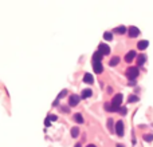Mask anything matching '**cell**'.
Masks as SVG:
<instances>
[{
  "label": "cell",
  "instance_id": "cell-1",
  "mask_svg": "<svg viewBox=\"0 0 153 147\" xmlns=\"http://www.w3.org/2000/svg\"><path fill=\"white\" fill-rule=\"evenodd\" d=\"M91 66H93V70H94L95 74H102L104 71V66H102V55L99 52H94L91 58Z\"/></svg>",
  "mask_w": 153,
  "mask_h": 147
},
{
  "label": "cell",
  "instance_id": "cell-2",
  "mask_svg": "<svg viewBox=\"0 0 153 147\" xmlns=\"http://www.w3.org/2000/svg\"><path fill=\"white\" fill-rule=\"evenodd\" d=\"M138 74H140L138 67H129L128 70H126V72H125L126 78H128L129 80H134V79H137Z\"/></svg>",
  "mask_w": 153,
  "mask_h": 147
},
{
  "label": "cell",
  "instance_id": "cell-3",
  "mask_svg": "<svg viewBox=\"0 0 153 147\" xmlns=\"http://www.w3.org/2000/svg\"><path fill=\"white\" fill-rule=\"evenodd\" d=\"M98 52L104 56V55H109L110 54V47H109L108 44H105V43H101L98 45Z\"/></svg>",
  "mask_w": 153,
  "mask_h": 147
},
{
  "label": "cell",
  "instance_id": "cell-4",
  "mask_svg": "<svg viewBox=\"0 0 153 147\" xmlns=\"http://www.w3.org/2000/svg\"><path fill=\"white\" fill-rule=\"evenodd\" d=\"M79 99H81V96H78V95H75V94H73V95L69 98V106H70V107H75V106H78Z\"/></svg>",
  "mask_w": 153,
  "mask_h": 147
},
{
  "label": "cell",
  "instance_id": "cell-5",
  "mask_svg": "<svg viewBox=\"0 0 153 147\" xmlns=\"http://www.w3.org/2000/svg\"><path fill=\"white\" fill-rule=\"evenodd\" d=\"M115 134H117L118 136L124 135V122H122V120H118V122L115 123Z\"/></svg>",
  "mask_w": 153,
  "mask_h": 147
},
{
  "label": "cell",
  "instance_id": "cell-6",
  "mask_svg": "<svg viewBox=\"0 0 153 147\" xmlns=\"http://www.w3.org/2000/svg\"><path fill=\"white\" fill-rule=\"evenodd\" d=\"M128 34H129V36H130V38H137L140 35V29L137 27H129Z\"/></svg>",
  "mask_w": 153,
  "mask_h": 147
},
{
  "label": "cell",
  "instance_id": "cell-7",
  "mask_svg": "<svg viewBox=\"0 0 153 147\" xmlns=\"http://www.w3.org/2000/svg\"><path fill=\"white\" fill-rule=\"evenodd\" d=\"M136 56H137V52H136V51H129L128 52V54H126L125 55V62H128V63H130V62L133 60V59H134Z\"/></svg>",
  "mask_w": 153,
  "mask_h": 147
},
{
  "label": "cell",
  "instance_id": "cell-8",
  "mask_svg": "<svg viewBox=\"0 0 153 147\" xmlns=\"http://www.w3.org/2000/svg\"><path fill=\"white\" fill-rule=\"evenodd\" d=\"M91 95H93V91L90 90V88H85V90L81 92V98H82V99H87V98H90Z\"/></svg>",
  "mask_w": 153,
  "mask_h": 147
},
{
  "label": "cell",
  "instance_id": "cell-9",
  "mask_svg": "<svg viewBox=\"0 0 153 147\" xmlns=\"http://www.w3.org/2000/svg\"><path fill=\"white\" fill-rule=\"evenodd\" d=\"M148 45H149L148 40H141V42H138V43H137V48H138V50H141V51H144Z\"/></svg>",
  "mask_w": 153,
  "mask_h": 147
},
{
  "label": "cell",
  "instance_id": "cell-10",
  "mask_svg": "<svg viewBox=\"0 0 153 147\" xmlns=\"http://www.w3.org/2000/svg\"><path fill=\"white\" fill-rule=\"evenodd\" d=\"M73 119H74L76 123H79V125L83 123V116H82V114H79V112L74 114V115H73Z\"/></svg>",
  "mask_w": 153,
  "mask_h": 147
},
{
  "label": "cell",
  "instance_id": "cell-11",
  "mask_svg": "<svg viewBox=\"0 0 153 147\" xmlns=\"http://www.w3.org/2000/svg\"><path fill=\"white\" fill-rule=\"evenodd\" d=\"M113 31H114L115 34H118V35H124L128 29H126V27H124V25H119V27H115Z\"/></svg>",
  "mask_w": 153,
  "mask_h": 147
},
{
  "label": "cell",
  "instance_id": "cell-12",
  "mask_svg": "<svg viewBox=\"0 0 153 147\" xmlns=\"http://www.w3.org/2000/svg\"><path fill=\"white\" fill-rule=\"evenodd\" d=\"M83 82H85V83H87V84H91L93 82H94V78H93V75H91V74H85V76H83Z\"/></svg>",
  "mask_w": 153,
  "mask_h": 147
},
{
  "label": "cell",
  "instance_id": "cell-13",
  "mask_svg": "<svg viewBox=\"0 0 153 147\" xmlns=\"http://www.w3.org/2000/svg\"><path fill=\"white\" fill-rule=\"evenodd\" d=\"M145 60H146L145 55H140V56H137V66L138 67H142L145 64Z\"/></svg>",
  "mask_w": 153,
  "mask_h": 147
},
{
  "label": "cell",
  "instance_id": "cell-14",
  "mask_svg": "<svg viewBox=\"0 0 153 147\" xmlns=\"http://www.w3.org/2000/svg\"><path fill=\"white\" fill-rule=\"evenodd\" d=\"M118 63H119V58H118V56H114V58L110 59V62H109V66H110V67H114V66H117Z\"/></svg>",
  "mask_w": 153,
  "mask_h": 147
},
{
  "label": "cell",
  "instance_id": "cell-15",
  "mask_svg": "<svg viewBox=\"0 0 153 147\" xmlns=\"http://www.w3.org/2000/svg\"><path fill=\"white\" fill-rule=\"evenodd\" d=\"M70 134H71L73 138H76V136H78V134H79V128H78V127H73L71 131H70Z\"/></svg>",
  "mask_w": 153,
  "mask_h": 147
},
{
  "label": "cell",
  "instance_id": "cell-16",
  "mask_svg": "<svg viewBox=\"0 0 153 147\" xmlns=\"http://www.w3.org/2000/svg\"><path fill=\"white\" fill-rule=\"evenodd\" d=\"M104 39H105V40H108V42H112L113 40V34H112V32H105V34H104Z\"/></svg>",
  "mask_w": 153,
  "mask_h": 147
},
{
  "label": "cell",
  "instance_id": "cell-17",
  "mask_svg": "<svg viewBox=\"0 0 153 147\" xmlns=\"http://www.w3.org/2000/svg\"><path fill=\"white\" fill-rule=\"evenodd\" d=\"M66 95H67V90H62L61 92L58 94V98H56V99H58V100H61L62 98H65Z\"/></svg>",
  "mask_w": 153,
  "mask_h": 147
},
{
  "label": "cell",
  "instance_id": "cell-18",
  "mask_svg": "<svg viewBox=\"0 0 153 147\" xmlns=\"http://www.w3.org/2000/svg\"><path fill=\"white\" fill-rule=\"evenodd\" d=\"M108 127H109V131L110 132H114V128H113V119H108Z\"/></svg>",
  "mask_w": 153,
  "mask_h": 147
},
{
  "label": "cell",
  "instance_id": "cell-19",
  "mask_svg": "<svg viewBox=\"0 0 153 147\" xmlns=\"http://www.w3.org/2000/svg\"><path fill=\"white\" fill-rule=\"evenodd\" d=\"M144 140H145V142H152V140H153V135H152V134H146V135H144Z\"/></svg>",
  "mask_w": 153,
  "mask_h": 147
},
{
  "label": "cell",
  "instance_id": "cell-20",
  "mask_svg": "<svg viewBox=\"0 0 153 147\" xmlns=\"http://www.w3.org/2000/svg\"><path fill=\"white\" fill-rule=\"evenodd\" d=\"M133 102H138V96H136V95L129 96V103H133Z\"/></svg>",
  "mask_w": 153,
  "mask_h": 147
},
{
  "label": "cell",
  "instance_id": "cell-21",
  "mask_svg": "<svg viewBox=\"0 0 153 147\" xmlns=\"http://www.w3.org/2000/svg\"><path fill=\"white\" fill-rule=\"evenodd\" d=\"M47 118H48L50 120H52V122H55V120L58 119V116H56V115H54V114H52V115H51V114H50V115H47Z\"/></svg>",
  "mask_w": 153,
  "mask_h": 147
},
{
  "label": "cell",
  "instance_id": "cell-22",
  "mask_svg": "<svg viewBox=\"0 0 153 147\" xmlns=\"http://www.w3.org/2000/svg\"><path fill=\"white\" fill-rule=\"evenodd\" d=\"M119 112H121L122 115H126V112H128V110H126L125 107H121V110H119Z\"/></svg>",
  "mask_w": 153,
  "mask_h": 147
},
{
  "label": "cell",
  "instance_id": "cell-23",
  "mask_svg": "<svg viewBox=\"0 0 153 147\" xmlns=\"http://www.w3.org/2000/svg\"><path fill=\"white\" fill-rule=\"evenodd\" d=\"M50 122H51V120H50L48 118H46V120H44V126H46V127H50Z\"/></svg>",
  "mask_w": 153,
  "mask_h": 147
},
{
  "label": "cell",
  "instance_id": "cell-24",
  "mask_svg": "<svg viewBox=\"0 0 153 147\" xmlns=\"http://www.w3.org/2000/svg\"><path fill=\"white\" fill-rule=\"evenodd\" d=\"M61 110L63 112H69V107H61Z\"/></svg>",
  "mask_w": 153,
  "mask_h": 147
},
{
  "label": "cell",
  "instance_id": "cell-25",
  "mask_svg": "<svg viewBox=\"0 0 153 147\" xmlns=\"http://www.w3.org/2000/svg\"><path fill=\"white\" fill-rule=\"evenodd\" d=\"M129 86H136V83H134V80H130V83H129Z\"/></svg>",
  "mask_w": 153,
  "mask_h": 147
},
{
  "label": "cell",
  "instance_id": "cell-26",
  "mask_svg": "<svg viewBox=\"0 0 153 147\" xmlns=\"http://www.w3.org/2000/svg\"><path fill=\"white\" fill-rule=\"evenodd\" d=\"M86 147H97V146H95V145H87Z\"/></svg>",
  "mask_w": 153,
  "mask_h": 147
},
{
  "label": "cell",
  "instance_id": "cell-27",
  "mask_svg": "<svg viewBox=\"0 0 153 147\" xmlns=\"http://www.w3.org/2000/svg\"><path fill=\"white\" fill-rule=\"evenodd\" d=\"M75 147H82V145H81V143H76V145H75Z\"/></svg>",
  "mask_w": 153,
  "mask_h": 147
},
{
  "label": "cell",
  "instance_id": "cell-28",
  "mask_svg": "<svg viewBox=\"0 0 153 147\" xmlns=\"http://www.w3.org/2000/svg\"><path fill=\"white\" fill-rule=\"evenodd\" d=\"M117 147H124V146H122V145H117Z\"/></svg>",
  "mask_w": 153,
  "mask_h": 147
}]
</instances>
